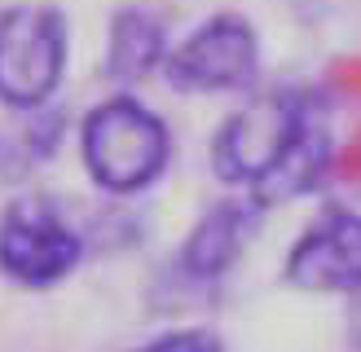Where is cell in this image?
<instances>
[{
	"label": "cell",
	"mask_w": 361,
	"mask_h": 352,
	"mask_svg": "<svg viewBox=\"0 0 361 352\" xmlns=\"http://www.w3.org/2000/svg\"><path fill=\"white\" fill-rule=\"evenodd\" d=\"M71 62V23L53 0L0 5V106L13 115L53 106Z\"/></svg>",
	"instance_id": "cell-3"
},
{
	"label": "cell",
	"mask_w": 361,
	"mask_h": 352,
	"mask_svg": "<svg viewBox=\"0 0 361 352\" xmlns=\"http://www.w3.org/2000/svg\"><path fill=\"white\" fill-rule=\"evenodd\" d=\"M260 203H251L247 194L238 199H221L212 203L203 216L190 225V234L180 238L176 256H172V269L185 287H207V282H221L233 264L243 260L251 234L260 225Z\"/></svg>",
	"instance_id": "cell-7"
},
{
	"label": "cell",
	"mask_w": 361,
	"mask_h": 352,
	"mask_svg": "<svg viewBox=\"0 0 361 352\" xmlns=\"http://www.w3.org/2000/svg\"><path fill=\"white\" fill-rule=\"evenodd\" d=\"M84 260V238L71 216L40 199L23 194L0 207V273L23 291H49L66 282Z\"/></svg>",
	"instance_id": "cell-5"
},
{
	"label": "cell",
	"mask_w": 361,
	"mask_h": 352,
	"mask_svg": "<svg viewBox=\"0 0 361 352\" xmlns=\"http://www.w3.org/2000/svg\"><path fill=\"white\" fill-rule=\"evenodd\" d=\"M282 277L309 295H361V211L339 203L322 207L295 234Z\"/></svg>",
	"instance_id": "cell-6"
},
{
	"label": "cell",
	"mask_w": 361,
	"mask_h": 352,
	"mask_svg": "<svg viewBox=\"0 0 361 352\" xmlns=\"http://www.w3.org/2000/svg\"><path fill=\"white\" fill-rule=\"evenodd\" d=\"M133 352H221V334L203 330V326H180V330H168Z\"/></svg>",
	"instance_id": "cell-10"
},
{
	"label": "cell",
	"mask_w": 361,
	"mask_h": 352,
	"mask_svg": "<svg viewBox=\"0 0 361 352\" xmlns=\"http://www.w3.org/2000/svg\"><path fill=\"white\" fill-rule=\"evenodd\" d=\"M62 132L66 123L53 106L18 115L13 128L0 132V176H27L35 163L53 158V150L62 146Z\"/></svg>",
	"instance_id": "cell-9"
},
{
	"label": "cell",
	"mask_w": 361,
	"mask_h": 352,
	"mask_svg": "<svg viewBox=\"0 0 361 352\" xmlns=\"http://www.w3.org/2000/svg\"><path fill=\"white\" fill-rule=\"evenodd\" d=\"M207 158L229 189L260 207L313 194L335 158L326 106L309 88H269L225 115Z\"/></svg>",
	"instance_id": "cell-1"
},
{
	"label": "cell",
	"mask_w": 361,
	"mask_h": 352,
	"mask_svg": "<svg viewBox=\"0 0 361 352\" xmlns=\"http://www.w3.org/2000/svg\"><path fill=\"white\" fill-rule=\"evenodd\" d=\"M260 75V31L238 9H216L172 40L164 80L185 97L247 93Z\"/></svg>",
	"instance_id": "cell-4"
},
{
	"label": "cell",
	"mask_w": 361,
	"mask_h": 352,
	"mask_svg": "<svg viewBox=\"0 0 361 352\" xmlns=\"http://www.w3.org/2000/svg\"><path fill=\"white\" fill-rule=\"evenodd\" d=\"M168 18L146 0H128L106 18V35H102V70L115 84H141L154 70H164L172 35H168Z\"/></svg>",
	"instance_id": "cell-8"
},
{
	"label": "cell",
	"mask_w": 361,
	"mask_h": 352,
	"mask_svg": "<svg viewBox=\"0 0 361 352\" xmlns=\"http://www.w3.org/2000/svg\"><path fill=\"white\" fill-rule=\"evenodd\" d=\"M80 163L102 194L133 199L168 172L172 128L154 106L133 93L102 97L80 119Z\"/></svg>",
	"instance_id": "cell-2"
}]
</instances>
